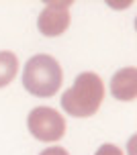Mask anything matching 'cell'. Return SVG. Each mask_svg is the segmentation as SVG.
Here are the masks:
<instances>
[{
	"label": "cell",
	"mask_w": 137,
	"mask_h": 155,
	"mask_svg": "<svg viewBox=\"0 0 137 155\" xmlns=\"http://www.w3.org/2000/svg\"><path fill=\"white\" fill-rule=\"evenodd\" d=\"M104 98V84L94 71H84L76 78L74 86L63 92L61 106L70 116H92Z\"/></svg>",
	"instance_id": "cell-1"
},
{
	"label": "cell",
	"mask_w": 137,
	"mask_h": 155,
	"mask_svg": "<svg viewBox=\"0 0 137 155\" xmlns=\"http://www.w3.org/2000/svg\"><path fill=\"white\" fill-rule=\"evenodd\" d=\"M61 74L60 63L51 55L39 53L31 57L23 71V86L29 90L33 96L39 98H49L61 88Z\"/></svg>",
	"instance_id": "cell-2"
},
{
	"label": "cell",
	"mask_w": 137,
	"mask_h": 155,
	"mask_svg": "<svg viewBox=\"0 0 137 155\" xmlns=\"http://www.w3.org/2000/svg\"><path fill=\"white\" fill-rule=\"evenodd\" d=\"M31 135L37 141H57L66 133V120L57 110L49 106H37L27 118Z\"/></svg>",
	"instance_id": "cell-3"
},
{
	"label": "cell",
	"mask_w": 137,
	"mask_h": 155,
	"mask_svg": "<svg viewBox=\"0 0 137 155\" xmlns=\"http://www.w3.org/2000/svg\"><path fill=\"white\" fill-rule=\"evenodd\" d=\"M70 4L72 2H47L37 18V27L41 35L57 37L70 27Z\"/></svg>",
	"instance_id": "cell-4"
},
{
	"label": "cell",
	"mask_w": 137,
	"mask_h": 155,
	"mask_svg": "<svg viewBox=\"0 0 137 155\" xmlns=\"http://www.w3.org/2000/svg\"><path fill=\"white\" fill-rule=\"evenodd\" d=\"M111 92L117 100L131 102L137 96V70L135 68H123L111 80Z\"/></svg>",
	"instance_id": "cell-5"
},
{
	"label": "cell",
	"mask_w": 137,
	"mask_h": 155,
	"mask_svg": "<svg viewBox=\"0 0 137 155\" xmlns=\"http://www.w3.org/2000/svg\"><path fill=\"white\" fill-rule=\"evenodd\" d=\"M19 59L12 51H0V88L8 86L16 76Z\"/></svg>",
	"instance_id": "cell-6"
},
{
	"label": "cell",
	"mask_w": 137,
	"mask_h": 155,
	"mask_svg": "<svg viewBox=\"0 0 137 155\" xmlns=\"http://www.w3.org/2000/svg\"><path fill=\"white\" fill-rule=\"evenodd\" d=\"M94 155H123V151L117 145H111V143H104V145H100V149L96 151Z\"/></svg>",
	"instance_id": "cell-7"
},
{
	"label": "cell",
	"mask_w": 137,
	"mask_h": 155,
	"mask_svg": "<svg viewBox=\"0 0 137 155\" xmlns=\"http://www.w3.org/2000/svg\"><path fill=\"white\" fill-rule=\"evenodd\" d=\"M39 155H70L68 151L63 147H51V149H45V151H41Z\"/></svg>",
	"instance_id": "cell-8"
}]
</instances>
